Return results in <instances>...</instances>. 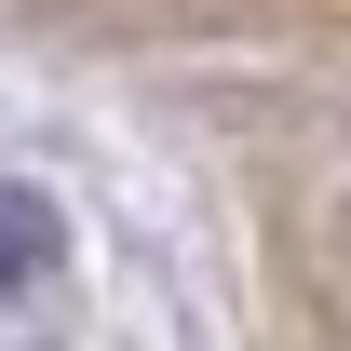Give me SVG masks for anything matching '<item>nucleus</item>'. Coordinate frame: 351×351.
<instances>
[{"mask_svg":"<svg viewBox=\"0 0 351 351\" xmlns=\"http://www.w3.org/2000/svg\"><path fill=\"white\" fill-rule=\"evenodd\" d=\"M54 257H68V217H54L41 189H14V176H0V311H14V298H41Z\"/></svg>","mask_w":351,"mask_h":351,"instance_id":"nucleus-1","label":"nucleus"}]
</instances>
